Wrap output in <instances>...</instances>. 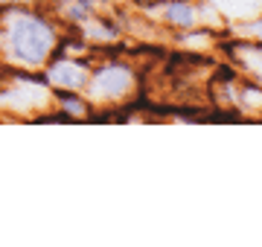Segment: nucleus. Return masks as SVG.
Returning <instances> with one entry per match:
<instances>
[{
	"mask_svg": "<svg viewBox=\"0 0 262 247\" xmlns=\"http://www.w3.org/2000/svg\"><path fill=\"white\" fill-rule=\"evenodd\" d=\"M50 41H53L50 29L44 27V23L32 20V18H20L18 23H15V29H12L15 56H18L20 61H29V64H35V61H41V58L47 56Z\"/></svg>",
	"mask_w": 262,
	"mask_h": 247,
	"instance_id": "obj_1",
	"label": "nucleus"
},
{
	"mask_svg": "<svg viewBox=\"0 0 262 247\" xmlns=\"http://www.w3.org/2000/svg\"><path fill=\"white\" fill-rule=\"evenodd\" d=\"M53 79H56L58 85H70V87H76V85H82V70L79 67H70V64H61V67H56L53 70Z\"/></svg>",
	"mask_w": 262,
	"mask_h": 247,
	"instance_id": "obj_3",
	"label": "nucleus"
},
{
	"mask_svg": "<svg viewBox=\"0 0 262 247\" xmlns=\"http://www.w3.org/2000/svg\"><path fill=\"white\" fill-rule=\"evenodd\" d=\"M166 18L169 20H175V23H181V27H189L192 20H195V15H192V9L189 6H169V12H166Z\"/></svg>",
	"mask_w": 262,
	"mask_h": 247,
	"instance_id": "obj_4",
	"label": "nucleus"
},
{
	"mask_svg": "<svg viewBox=\"0 0 262 247\" xmlns=\"http://www.w3.org/2000/svg\"><path fill=\"white\" fill-rule=\"evenodd\" d=\"M125 87H128V73L114 67V70H105L102 76L96 79L94 90H96L99 96H120Z\"/></svg>",
	"mask_w": 262,
	"mask_h": 247,
	"instance_id": "obj_2",
	"label": "nucleus"
}]
</instances>
